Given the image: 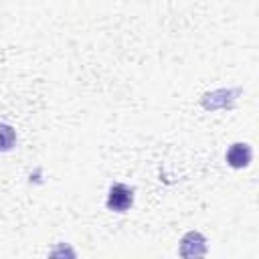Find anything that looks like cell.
<instances>
[{"label": "cell", "mask_w": 259, "mask_h": 259, "mask_svg": "<svg viewBox=\"0 0 259 259\" xmlns=\"http://www.w3.org/2000/svg\"><path fill=\"white\" fill-rule=\"evenodd\" d=\"M225 158H227V164H229L231 168H235V170L247 168L249 162H251V158H253V150H251V146L245 144V142H235L233 146H229Z\"/></svg>", "instance_id": "obj_3"}, {"label": "cell", "mask_w": 259, "mask_h": 259, "mask_svg": "<svg viewBox=\"0 0 259 259\" xmlns=\"http://www.w3.org/2000/svg\"><path fill=\"white\" fill-rule=\"evenodd\" d=\"M132 204H134V188H130L121 182H113L107 190L105 206L113 212H125Z\"/></svg>", "instance_id": "obj_1"}, {"label": "cell", "mask_w": 259, "mask_h": 259, "mask_svg": "<svg viewBox=\"0 0 259 259\" xmlns=\"http://www.w3.org/2000/svg\"><path fill=\"white\" fill-rule=\"evenodd\" d=\"M206 249H208L206 247V239L198 231H188L180 239V247H178L182 259H204Z\"/></svg>", "instance_id": "obj_2"}, {"label": "cell", "mask_w": 259, "mask_h": 259, "mask_svg": "<svg viewBox=\"0 0 259 259\" xmlns=\"http://www.w3.org/2000/svg\"><path fill=\"white\" fill-rule=\"evenodd\" d=\"M47 259H77V253L69 243H57Z\"/></svg>", "instance_id": "obj_4"}]
</instances>
